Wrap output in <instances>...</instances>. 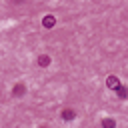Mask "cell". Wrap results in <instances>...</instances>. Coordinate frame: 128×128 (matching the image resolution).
<instances>
[{
	"label": "cell",
	"mask_w": 128,
	"mask_h": 128,
	"mask_svg": "<svg viewBox=\"0 0 128 128\" xmlns=\"http://www.w3.org/2000/svg\"><path fill=\"white\" fill-rule=\"evenodd\" d=\"M54 24H56V18H54L52 14H48V16L42 18V26H44V28H52Z\"/></svg>",
	"instance_id": "cell-2"
},
{
	"label": "cell",
	"mask_w": 128,
	"mask_h": 128,
	"mask_svg": "<svg viewBox=\"0 0 128 128\" xmlns=\"http://www.w3.org/2000/svg\"><path fill=\"white\" fill-rule=\"evenodd\" d=\"M102 126H106V128H114V126H116V120H114V118H104V120H102Z\"/></svg>",
	"instance_id": "cell-6"
},
{
	"label": "cell",
	"mask_w": 128,
	"mask_h": 128,
	"mask_svg": "<svg viewBox=\"0 0 128 128\" xmlns=\"http://www.w3.org/2000/svg\"><path fill=\"white\" fill-rule=\"evenodd\" d=\"M114 92H116V94H118V98H122V100H126V98H128V86H122V84H120Z\"/></svg>",
	"instance_id": "cell-4"
},
{
	"label": "cell",
	"mask_w": 128,
	"mask_h": 128,
	"mask_svg": "<svg viewBox=\"0 0 128 128\" xmlns=\"http://www.w3.org/2000/svg\"><path fill=\"white\" fill-rule=\"evenodd\" d=\"M14 96H24V84H16L14 86Z\"/></svg>",
	"instance_id": "cell-7"
},
{
	"label": "cell",
	"mask_w": 128,
	"mask_h": 128,
	"mask_svg": "<svg viewBox=\"0 0 128 128\" xmlns=\"http://www.w3.org/2000/svg\"><path fill=\"white\" fill-rule=\"evenodd\" d=\"M52 60H50V56H46V54H42V56H38V64L42 66V68H46L48 64H50Z\"/></svg>",
	"instance_id": "cell-5"
},
{
	"label": "cell",
	"mask_w": 128,
	"mask_h": 128,
	"mask_svg": "<svg viewBox=\"0 0 128 128\" xmlns=\"http://www.w3.org/2000/svg\"><path fill=\"white\" fill-rule=\"evenodd\" d=\"M106 86H108L110 90H116V88L120 86V80H118L116 76H108V78H106Z\"/></svg>",
	"instance_id": "cell-1"
},
{
	"label": "cell",
	"mask_w": 128,
	"mask_h": 128,
	"mask_svg": "<svg viewBox=\"0 0 128 128\" xmlns=\"http://www.w3.org/2000/svg\"><path fill=\"white\" fill-rule=\"evenodd\" d=\"M62 120H74L76 118V110H72V108H66V110H62Z\"/></svg>",
	"instance_id": "cell-3"
}]
</instances>
